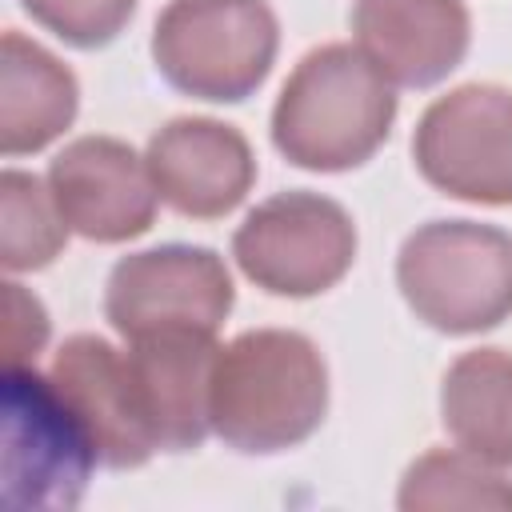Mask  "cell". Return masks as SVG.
<instances>
[{"mask_svg":"<svg viewBox=\"0 0 512 512\" xmlns=\"http://www.w3.org/2000/svg\"><path fill=\"white\" fill-rule=\"evenodd\" d=\"M212 436L244 456L304 444L328 416V364L296 328H248L220 344L212 368Z\"/></svg>","mask_w":512,"mask_h":512,"instance_id":"cell-1","label":"cell"},{"mask_svg":"<svg viewBox=\"0 0 512 512\" xmlns=\"http://www.w3.org/2000/svg\"><path fill=\"white\" fill-rule=\"evenodd\" d=\"M396 120V84L344 40L296 60L276 104L272 144L304 172H348L368 164Z\"/></svg>","mask_w":512,"mask_h":512,"instance_id":"cell-2","label":"cell"},{"mask_svg":"<svg viewBox=\"0 0 512 512\" xmlns=\"http://www.w3.org/2000/svg\"><path fill=\"white\" fill-rule=\"evenodd\" d=\"M412 316L444 336H476L512 316V232L480 220H428L396 252Z\"/></svg>","mask_w":512,"mask_h":512,"instance_id":"cell-3","label":"cell"},{"mask_svg":"<svg viewBox=\"0 0 512 512\" xmlns=\"http://www.w3.org/2000/svg\"><path fill=\"white\" fill-rule=\"evenodd\" d=\"M148 52L176 92L240 104L276 64L280 20L268 0H168L152 24Z\"/></svg>","mask_w":512,"mask_h":512,"instance_id":"cell-4","label":"cell"},{"mask_svg":"<svg viewBox=\"0 0 512 512\" xmlns=\"http://www.w3.org/2000/svg\"><path fill=\"white\" fill-rule=\"evenodd\" d=\"M96 468V444L56 380L36 364H4V504L68 512Z\"/></svg>","mask_w":512,"mask_h":512,"instance_id":"cell-5","label":"cell"},{"mask_svg":"<svg viewBox=\"0 0 512 512\" xmlns=\"http://www.w3.org/2000/svg\"><path fill=\"white\" fill-rule=\"evenodd\" d=\"M356 244V220L340 200L292 188L260 200L240 220L232 232V260L268 296L308 300L348 276Z\"/></svg>","mask_w":512,"mask_h":512,"instance_id":"cell-6","label":"cell"},{"mask_svg":"<svg viewBox=\"0 0 512 512\" xmlns=\"http://www.w3.org/2000/svg\"><path fill=\"white\" fill-rule=\"evenodd\" d=\"M412 160L428 188L464 204H512V88L460 84L436 96L412 132Z\"/></svg>","mask_w":512,"mask_h":512,"instance_id":"cell-7","label":"cell"},{"mask_svg":"<svg viewBox=\"0 0 512 512\" xmlns=\"http://www.w3.org/2000/svg\"><path fill=\"white\" fill-rule=\"evenodd\" d=\"M236 304L232 272L204 244H156L112 264L104 284V320L116 336H148L164 328L216 332Z\"/></svg>","mask_w":512,"mask_h":512,"instance_id":"cell-8","label":"cell"},{"mask_svg":"<svg viewBox=\"0 0 512 512\" xmlns=\"http://www.w3.org/2000/svg\"><path fill=\"white\" fill-rule=\"evenodd\" d=\"M216 352V332L200 328H164L128 340L124 372L140 428L156 452H196L208 440Z\"/></svg>","mask_w":512,"mask_h":512,"instance_id":"cell-9","label":"cell"},{"mask_svg":"<svg viewBox=\"0 0 512 512\" xmlns=\"http://www.w3.org/2000/svg\"><path fill=\"white\" fill-rule=\"evenodd\" d=\"M44 180L68 228L92 244L136 240L156 220V184L128 140L76 136L52 156Z\"/></svg>","mask_w":512,"mask_h":512,"instance_id":"cell-10","label":"cell"},{"mask_svg":"<svg viewBox=\"0 0 512 512\" xmlns=\"http://www.w3.org/2000/svg\"><path fill=\"white\" fill-rule=\"evenodd\" d=\"M148 176L160 204L188 220H220L244 204L256 184V152L236 124L212 116H176L148 136Z\"/></svg>","mask_w":512,"mask_h":512,"instance_id":"cell-11","label":"cell"},{"mask_svg":"<svg viewBox=\"0 0 512 512\" xmlns=\"http://www.w3.org/2000/svg\"><path fill=\"white\" fill-rule=\"evenodd\" d=\"M352 44L396 84L432 88L472 44L464 0H352Z\"/></svg>","mask_w":512,"mask_h":512,"instance_id":"cell-12","label":"cell"},{"mask_svg":"<svg viewBox=\"0 0 512 512\" xmlns=\"http://www.w3.org/2000/svg\"><path fill=\"white\" fill-rule=\"evenodd\" d=\"M48 376L84 420L96 444L100 468H116V472L140 468L156 456V444L140 428V416L132 404L124 348H116L96 332H76L56 348Z\"/></svg>","mask_w":512,"mask_h":512,"instance_id":"cell-13","label":"cell"},{"mask_svg":"<svg viewBox=\"0 0 512 512\" xmlns=\"http://www.w3.org/2000/svg\"><path fill=\"white\" fill-rule=\"evenodd\" d=\"M80 112L76 72L44 44L8 28L0 40V152L8 160L44 152Z\"/></svg>","mask_w":512,"mask_h":512,"instance_id":"cell-14","label":"cell"},{"mask_svg":"<svg viewBox=\"0 0 512 512\" xmlns=\"http://www.w3.org/2000/svg\"><path fill=\"white\" fill-rule=\"evenodd\" d=\"M440 424L456 448L512 468V352H460L440 380Z\"/></svg>","mask_w":512,"mask_h":512,"instance_id":"cell-15","label":"cell"},{"mask_svg":"<svg viewBox=\"0 0 512 512\" xmlns=\"http://www.w3.org/2000/svg\"><path fill=\"white\" fill-rule=\"evenodd\" d=\"M400 512H512V480L504 468L464 452V448H428L420 452L396 488Z\"/></svg>","mask_w":512,"mask_h":512,"instance_id":"cell-16","label":"cell"},{"mask_svg":"<svg viewBox=\"0 0 512 512\" xmlns=\"http://www.w3.org/2000/svg\"><path fill=\"white\" fill-rule=\"evenodd\" d=\"M68 220L56 208L48 180L24 168L0 176V260L8 276L48 268L68 244Z\"/></svg>","mask_w":512,"mask_h":512,"instance_id":"cell-17","label":"cell"},{"mask_svg":"<svg viewBox=\"0 0 512 512\" xmlns=\"http://www.w3.org/2000/svg\"><path fill=\"white\" fill-rule=\"evenodd\" d=\"M20 8L44 32L80 52L108 48L136 16V0H20Z\"/></svg>","mask_w":512,"mask_h":512,"instance_id":"cell-18","label":"cell"},{"mask_svg":"<svg viewBox=\"0 0 512 512\" xmlns=\"http://www.w3.org/2000/svg\"><path fill=\"white\" fill-rule=\"evenodd\" d=\"M4 308H8V364H36V356L48 344V312L36 292H28L20 280L4 284Z\"/></svg>","mask_w":512,"mask_h":512,"instance_id":"cell-19","label":"cell"}]
</instances>
